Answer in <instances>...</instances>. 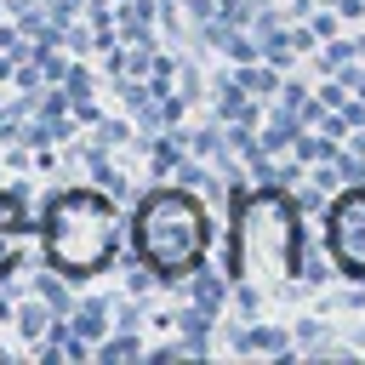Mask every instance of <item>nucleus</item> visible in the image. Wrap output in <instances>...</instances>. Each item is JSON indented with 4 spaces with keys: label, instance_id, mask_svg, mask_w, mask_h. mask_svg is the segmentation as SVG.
I'll return each instance as SVG.
<instances>
[{
    "label": "nucleus",
    "instance_id": "nucleus-1",
    "mask_svg": "<svg viewBox=\"0 0 365 365\" xmlns=\"http://www.w3.org/2000/svg\"><path fill=\"white\" fill-rule=\"evenodd\" d=\"M120 240H125V217L108 194L97 188H63L46 200V217H40V251L57 274L68 279H91L103 274L114 257H120Z\"/></svg>",
    "mask_w": 365,
    "mask_h": 365
},
{
    "label": "nucleus",
    "instance_id": "nucleus-3",
    "mask_svg": "<svg viewBox=\"0 0 365 365\" xmlns=\"http://www.w3.org/2000/svg\"><path fill=\"white\" fill-rule=\"evenodd\" d=\"M234 268L240 279H279L297 268V217L279 194H251L234 228Z\"/></svg>",
    "mask_w": 365,
    "mask_h": 365
},
{
    "label": "nucleus",
    "instance_id": "nucleus-6",
    "mask_svg": "<svg viewBox=\"0 0 365 365\" xmlns=\"http://www.w3.org/2000/svg\"><path fill=\"white\" fill-rule=\"evenodd\" d=\"M0 228H29V222H23V205H17V194H0Z\"/></svg>",
    "mask_w": 365,
    "mask_h": 365
},
{
    "label": "nucleus",
    "instance_id": "nucleus-2",
    "mask_svg": "<svg viewBox=\"0 0 365 365\" xmlns=\"http://www.w3.org/2000/svg\"><path fill=\"white\" fill-rule=\"evenodd\" d=\"M131 245H137V262L160 279H182L205 262L211 251V217L194 194L182 188H154L137 217H131Z\"/></svg>",
    "mask_w": 365,
    "mask_h": 365
},
{
    "label": "nucleus",
    "instance_id": "nucleus-5",
    "mask_svg": "<svg viewBox=\"0 0 365 365\" xmlns=\"http://www.w3.org/2000/svg\"><path fill=\"white\" fill-rule=\"evenodd\" d=\"M23 240H29V228H0V274L17 262V251H23Z\"/></svg>",
    "mask_w": 365,
    "mask_h": 365
},
{
    "label": "nucleus",
    "instance_id": "nucleus-4",
    "mask_svg": "<svg viewBox=\"0 0 365 365\" xmlns=\"http://www.w3.org/2000/svg\"><path fill=\"white\" fill-rule=\"evenodd\" d=\"M325 251L348 279H365V182L342 188L325 211Z\"/></svg>",
    "mask_w": 365,
    "mask_h": 365
}]
</instances>
